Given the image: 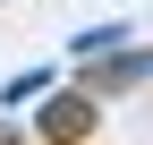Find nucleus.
Listing matches in <instances>:
<instances>
[{
  "mask_svg": "<svg viewBox=\"0 0 153 145\" xmlns=\"http://www.w3.org/2000/svg\"><path fill=\"white\" fill-rule=\"evenodd\" d=\"M43 128L60 137V145H76V137L94 128V102H51V111H43Z\"/></svg>",
  "mask_w": 153,
  "mask_h": 145,
  "instance_id": "1",
  "label": "nucleus"
}]
</instances>
